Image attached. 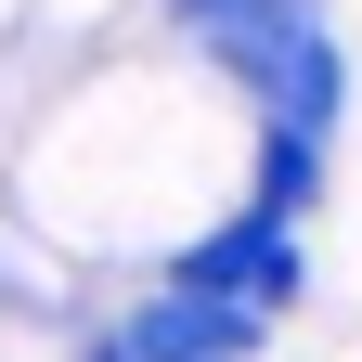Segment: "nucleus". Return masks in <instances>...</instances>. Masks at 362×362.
<instances>
[{
    "instance_id": "obj_4",
    "label": "nucleus",
    "mask_w": 362,
    "mask_h": 362,
    "mask_svg": "<svg viewBox=\"0 0 362 362\" xmlns=\"http://www.w3.org/2000/svg\"><path fill=\"white\" fill-rule=\"evenodd\" d=\"M78 362H117V349H104V337H78Z\"/></svg>"
},
{
    "instance_id": "obj_2",
    "label": "nucleus",
    "mask_w": 362,
    "mask_h": 362,
    "mask_svg": "<svg viewBox=\"0 0 362 362\" xmlns=\"http://www.w3.org/2000/svg\"><path fill=\"white\" fill-rule=\"evenodd\" d=\"M117 362H259L272 349V324H246V310H220V298H181V285H156L143 272V298L117 310V324H90Z\"/></svg>"
},
{
    "instance_id": "obj_1",
    "label": "nucleus",
    "mask_w": 362,
    "mask_h": 362,
    "mask_svg": "<svg viewBox=\"0 0 362 362\" xmlns=\"http://www.w3.org/2000/svg\"><path fill=\"white\" fill-rule=\"evenodd\" d=\"M156 285L220 298V310H246V324H285V310L310 298V233H285V220H259V207H220L207 233H181L156 259Z\"/></svg>"
},
{
    "instance_id": "obj_3",
    "label": "nucleus",
    "mask_w": 362,
    "mask_h": 362,
    "mask_svg": "<svg viewBox=\"0 0 362 362\" xmlns=\"http://www.w3.org/2000/svg\"><path fill=\"white\" fill-rule=\"evenodd\" d=\"M324 13V0H156V26L181 39V52H207V39H246V26H298Z\"/></svg>"
}]
</instances>
